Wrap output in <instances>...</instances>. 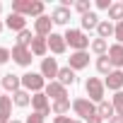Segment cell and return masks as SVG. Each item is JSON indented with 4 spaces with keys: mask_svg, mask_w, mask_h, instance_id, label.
<instances>
[{
    "mask_svg": "<svg viewBox=\"0 0 123 123\" xmlns=\"http://www.w3.org/2000/svg\"><path fill=\"white\" fill-rule=\"evenodd\" d=\"M12 12L22 17H43V3L41 0H12Z\"/></svg>",
    "mask_w": 123,
    "mask_h": 123,
    "instance_id": "6da1fadb",
    "label": "cell"
},
{
    "mask_svg": "<svg viewBox=\"0 0 123 123\" xmlns=\"http://www.w3.org/2000/svg\"><path fill=\"white\" fill-rule=\"evenodd\" d=\"M65 43L70 46V48H75V51H87L92 43H89V39H87V34L82 31V29H68L65 34Z\"/></svg>",
    "mask_w": 123,
    "mask_h": 123,
    "instance_id": "7a4b0ae2",
    "label": "cell"
},
{
    "mask_svg": "<svg viewBox=\"0 0 123 123\" xmlns=\"http://www.w3.org/2000/svg\"><path fill=\"white\" fill-rule=\"evenodd\" d=\"M46 77L41 75V73H24L22 75V87L27 89V92H34V94H39V92H43L46 89Z\"/></svg>",
    "mask_w": 123,
    "mask_h": 123,
    "instance_id": "3957f363",
    "label": "cell"
},
{
    "mask_svg": "<svg viewBox=\"0 0 123 123\" xmlns=\"http://www.w3.org/2000/svg\"><path fill=\"white\" fill-rule=\"evenodd\" d=\"M85 89H87L89 101H94V104H101V101H104V92H106V87H104V82H101L99 77H89V80L85 82Z\"/></svg>",
    "mask_w": 123,
    "mask_h": 123,
    "instance_id": "277c9868",
    "label": "cell"
},
{
    "mask_svg": "<svg viewBox=\"0 0 123 123\" xmlns=\"http://www.w3.org/2000/svg\"><path fill=\"white\" fill-rule=\"evenodd\" d=\"M73 111L87 121L89 116H94V113H97V106H94V101H89L87 97H80V99H75V101H73Z\"/></svg>",
    "mask_w": 123,
    "mask_h": 123,
    "instance_id": "5b68a950",
    "label": "cell"
},
{
    "mask_svg": "<svg viewBox=\"0 0 123 123\" xmlns=\"http://www.w3.org/2000/svg\"><path fill=\"white\" fill-rule=\"evenodd\" d=\"M31 106H34V113H41L43 118L51 113V101H48V97L43 94V92H39V94H31Z\"/></svg>",
    "mask_w": 123,
    "mask_h": 123,
    "instance_id": "8992f818",
    "label": "cell"
},
{
    "mask_svg": "<svg viewBox=\"0 0 123 123\" xmlns=\"http://www.w3.org/2000/svg\"><path fill=\"white\" fill-rule=\"evenodd\" d=\"M51 27H53V19L48 17V15H43V17H39V19H34V34L36 36H41V39H48L53 31H51Z\"/></svg>",
    "mask_w": 123,
    "mask_h": 123,
    "instance_id": "52a82bcc",
    "label": "cell"
},
{
    "mask_svg": "<svg viewBox=\"0 0 123 123\" xmlns=\"http://www.w3.org/2000/svg\"><path fill=\"white\" fill-rule=\"evenodd\" d=\"M43 94L46 97H51L53 101H60V99H68V89L60 85L58 80H53V82H48L46 85V89H43Z\"/></svg>",
    "mask_w": 123,
    "mask_h": 123,
    "instance_id": "ba28073f",
    "label": "cell"
},
{
    "mask_svg": "<svg viewBox=\"0 0 123 123\" xmlns=\"http://www.w3.org/2000/svg\"><path fill=\"white\" fill-rule=\"evenodd\" d=\"M87 65H89V53H87V51H75V53H70V58H68V68L82 70V68H87Z\"/></svg>",
    "mask_w": 123,
    "mask_h": 123,
    "instance_id": "9c48e42d",
    "label": "cell"
},
{
    "mask_svg": "<svg viewBox=\"0 0 123 123\" xmlns=\"http://www.w3.org/2000/svg\"><path fill=\"white\" fill-rule=\"evenodd\" d=\"M31 55H34V53H31L29 48H22V46H15V48H12V60H15L17 65H22V68L31 65V60H34Z\"/></svg>",
    "mask_w": 123,
    "mask_h": 123,
    "instance_id": "30bf717a",
    "label": "cell"
},
{
    "mask_svg": "<svg viewBox=\"0 0 123 123\" xmlns=\"http://www.w3.org/2000/svg\"><path fill=\"white\" fill-rule=\"evenodd\" d=\"M58 63H55V58H43L41 60V75L48 77V82H53V77H58Z\"/></svg>",
    "mask_w": 123,
    "mask_h": 123,
    "instance_id": "8fae6325",
    "label": "cell"
},
{
    "mask_svg": "<svg viewBox=\"0 0 123 123\" xmlns=\"http://www.w3.org/2000/svg\"><path fill=\"white\" fill-rule=\"evenodd\" d=\"M104 87L106 89H113V92H121L123 89V70H113L111 75H106Z\"/></svg>",
    "mask_w": 123,
    "mask_h": 123,
    "instance_id": "7c38bea8",
    "label": "cell"
},
{
    "mask_svg": "<svg viewBox=\"0 0 123 123\" xmlns=\"http://www.w3.org/2000/svg\"><path fill=\"white\" fill-rule=\"evenodd\" d=\"M5 27L19 34V31H24V29H27V19H24L22 15H15V12H10V15H7V19H5Z\"/></svg>",
    "mask_w": 123,
    "mask_h": 123,
    "instance_id": "4fadbf2b",
    "label": "cell"
},
{
    "mask_svg": "<svg viewBox=\"0 0 123 123\" xmlns=\"http://www.w3.org/2000/svg\"><path fill=\"white\" fill-rule=\"evenodd\" d=\"M109 60H111V65L118 70V68H123V46L121 43H113V46H109Z\"/></svg>",
    "mask_w": 123,
    "mask_h": 123,
    "instance_id": "5bb4252c",
    "label": "cell"
},
{
    "mask_svg": "<svg viewBox=\"0 0 123 123\" xmlns=\"http://www.w3.org/2000/svg\"><path fill=\"white\" fill-rule=\"evenodd\" d=\"M46 41H48V51H53V53H58V55H60V53H65V46H68V43H65V36H60V34H51Z\"/></svg>",
    "mask_w": 123,
    "mask_h": 123,
    "instance_id": "9a60e30c",
    "label": "cell"
},
{
    "mask_svg": "<svg viewBox=\"0 0 123 123\" xmlns=\"http://www.w3.org/2000/svg\"><path fill=\"white\" fill-rule=\"evenodd\" d=\"M3 89H7V92H19L22 89V77H17V75H12V73H7L5 77H3Z\"/></svg>",
    "mask_w": 123,
    "mask_h": 123,
    "instance_id": "2e32d148",
    "label": "cell"
},
{
    "mask_svg": "<svg viewBox=\"0 0 123 123\" xmlns=\"http://www.w3.org/2000/svg\"><path fill=\"white\" fill-rule=\"evenodd\" d=\"M51 19H53V24H68V22H70V10L63 7V5H58V7L51 12Z\"/></svg>",
    "mask_w": 123,
    "mask_h": 123,
    "instance_id": "e0dca14e",
    "label": "cell"
},
{
    "mask_svg": "<svg viewBox=\"0 0 123 123\" xmlns=\"http://www.w3.org/2000/svg\"><path fill=\"white\" fill-rule=\"evenodd\" d=\"M29 51L34 53V55H46L48 53V41L46 39H41V36H34V41H31V46H29Z\"/></svg>",
    "mask_w": 123,
    "mask_h": 123,
    "instance_id": "ac0fdd59",
    "label": "cell"
},
{
    "mask_svg": "<svg viewBox=\"0 0 123 123\" xmlns=\"http://www.w3.org/2000/svg\"><path fill=\"white\" fill-rule=\"evenodd\" d=\"M113 31H116V24L113 22H109V19H101L99 22V27H97V34H99V39H109V36H113Z\"/></svg>",
    "mask_w": 123,
    "mask_h": 123,
    "instance_id": "d6986e66",
    "label": "cell"
},
{
    "mask_svg": "<svg viewBox=\"0 0 123 123\" xmlns=\"http://www.w3.org/2000/svg\"><path fill=\"white\" fill-rule=\"evenodd\" d=\"M97 116H101L104 121H111L113 116H116V111H113V104L111 101H101V104H97Z\"/></svg>",
    "mask_w": 123,
    "mask_h": 123,
    "instance_id": "ffe728a7",
    "label": "cell"
},
{
    "mask_svg": "<svg viewBox=\"0 0 123 123\" xmlns=\"http://www.w3.org/2000/svg\"><path fill=\"white\" fill-rule=\"evenodd\" d=\"M75 70L73 68H60L58 70V82L60 85H63V87H68V85H75Z\"/></svg>",
    "mask_w": 123,
    "mask_h": 123,
    "instance_id": "44dd1931",
    "label": "cell"
},
{
    "mask_svg": "<svg viewBox=\"0 0 123 123\" xmlns=\"http://www.w3.org/2000/svg\"><path fill=\"white\" fill-rule=\"evenodd\" d=\"M12 101H15L19 109H24V106H29V104H31V94H29L27 89H19V92H15V94H12Z\"/></svg>",
    "mask_w": 123,
    "mask_h": 123,
    "instance_id": "7402d4cb",
    "label": "cell"
},
{
    "mask_svg": "<svg viewBox=\"0 0 123 123\" xmlns=\"http://www.w3.org/2000/svg\"><path fill=\"white\" fill-rule=\"evenodd\" d=\"M97 70H99L101 75H111V73H113V65H111L109 55H99V58H97Z\"/></svg>",
    "mask_w": 123,
    "mask_h": 123,
    "instance_id": "603a6c76",
    "label": "cell"
},
{
    "mask_svg": "<svg viewBox=\"0 0 123 123\" xmlns=\"http://www.w3.org/2000/svg\"><path fill=\"white\" fill-rule=\"evenodd\" d=\"M111 19H113L116 24L123 22V3H113V5L109 7V22H111Z\"/></svg>",
    "mask_w": 123,
    "mask_h": 123,
    "instance_id": "cb8c5ba5",
    "label": "cell"
},
{
    "mask_svg": "<svg viewBox=\"0 0 123 123\" xmlns=\"http://www.w3.org/2000/svg\"><path fill=\"white\" fill-rule=\"evenodd\" d=\"M99 17L94 15V12H87V15H82V29H97L99 27Z\"/></svg>",
    "mask_w": 123,
    "mask_h": 123,
    "instance_id": "d4e9b609",
    "label": "cell"
},
{
    "mask_svg": "<svg viewBox=\"0 0 123 123\" xmlns=\"http://www.w3.org/2000/svg\"><path fill=\"white\" fill-rule=\"evenodd\" d=\"M70 111V99H60V101H53V113L55 116H65Z\"/></svg>",
    "mask_w": 123,
    "mask_h": 123,
    "instance_id": "484cf974",
    "label": "cell"
},
{
    "mask_svg": "<svg viewBox=\"0 0 123 123\" xmlns=\"http://www.w3.org/2000/svg\"><path fill=\"white\" fill-rule=\"evenodd\" d=\"M31 41H34V36H31V31H29V29H24V31H19V34H17V46L29 48V46H31Z\"/></svg>",
    "mask_w": 123,
    "mask_h": 123,
    "instance_id": "4316f807",
    "label": "cell"
},
{
    "mask_svg": "<svg viewBox=\"0 0 123 123\" xmlns=\"http://www.w3.org/2000/svg\"><path fill=\"white\" fill-rule=\"evenodd\" d=\"M89 48H92V51H94L97 55H106V51H109V43H106L104 39H94Z\"/></svg>",
    "mask_w": 123,
    "mask_h": 123,
    "instance_id": "83f0119b",
    "label": "cell"
},
{
    "mask_svg": "<svg viewBox=\"0 0 123 123\" xmlns=\"http://www.w3.org/2000/svg\"><path fill=\"white\" fill-rule=\"evenodd\" d=\"M10 111H12V97H5V94H0V113L10 118Z\"/></svg>",
    "mask_w": 123,
    "mask_h": 123,
    "instance_id": "f1b7e54d",
    "label": "cell"
},
{
    "mask_svg": "<svg viewBox=\"0 0 123 123\" xmlns=\"http://www.w3.org/2000/svg\"><path fill=\"white\" fill-rule=\"evenodd\" d=\"M111 104H113V111H116V116H123V92H116Z\"/></svg>",
    "mask_w": 123,
    "mask_h": 123,
    "instance_id": "f546056e",
    "label": "cell"
},
{
    "mask_svg": "<svg viewBox=\"0 0 123 123\" xmlns=\"http://www.w3.org/2000/svg\"><path fill=\"white\" fill-rule=\"evenodd\" d=\"M89 7H92V3H89V0H77V3H75V10H77L80 15H87V12H92Z\"/></svg>",
    "mask_w": 123,
    "mask_h": 123,
    "instance_id": "4dcf8cb0",
    "label": "cell"
},
{
    "mask_svg": "<svg viewBox=\"0 0 123 123\" xmlns=\"http://www.w3.org/2000/svg\"><path fill=\"white\" fill-rule=\"evenodd\" d=\"M10 58H12V51H10V48H5V46H0V65L7 63Z\"/></svg>",
    "mask_w": 123,
    "mask_h": 123,
    "instance_id": "1f68e13d",
    "label": "cell"
},
{
    "mask_svg": "<svg viewBox=\"0 0 123 123\" xmlns=\"http://www.w3.org/2000/svg\"><path fill=\"white\" fill-rule=\"evenodd\" d=\"M113 36H116V39H118V43L123 46V22H118V24H116V31H113Z\"/></svg>",
    "mask_w": 123,
    "mask_h": 123,
    "instance_id": "d6a6232c",
    "label": "cell"
},
{
    "mask_svg": "<svg viewBox=\"0 0 123 123\" xmlns=\"http://www.w3.org/2000/svg\"><path fill=\"white\" fill-rule=\"evenodd\" d=\"M94 5H97L99 10H109V7H111L113 3H111V0H97V3H94Z\"/></svg>",
    "mask_w": 123,
    "mask_h": 123,
    "instance_id": "836d02e7",
    "label": "cell"
},
{
    "mask_svg": "<svg viewBox=\"0 0 123 123\" xmlns=\"http://www.w3.org/2000/svg\"><path fill=\"white\" fill-rule=\"evenodd\" d=\"M27 123H43V116H41V113H31V116L27 118Z\"/></svg>",
    "mask_w": 123,
    "mask_h": 123,
    "instance_id": "e575fe53",
    "label": "cell"
},
{
    "mask_svg": "<svg viewBox=\"0 0 123 123\" xmlns=\"http://www.w3.org/2000/svg\"><path fill=\"white\" fill-rule=\"evenodd\" d=\"M53 123H73V121H70V116H55Z\"/></svg>",
    "mask_w": 123,
    "mask_h": 123,
    "instance_id": "d590c367",
    "label": "cell"
},
{
    "mask_svg": "<svg viewBox=\"0 0 123 123\" xmlns=\"http://www.w3.org/2000/svg\"><path fill=\"white\" fill-rule=\"evenodd\" d=\"M87 123H104V118L94 113V116H89V118H87Z\"/></svg>",
    "mask_w": 123,
    "mask_h": 123,
    "instance_id": "8d00e7d4",
    "label": "cell"
},
{
    "mask_svg": "<svg viewBox=\"0 0 123 123\" xmlns=\"http://www.w3.org/2000/svg\"><path fill=\"white\" fill-rule=\"evenodd\" d=\"M109 123H123V116H113V118H111Z\"/></svg>",
    "mask_w": 123,
    "mask_h": 123,
    "instance_id": "74e56055",
    "label": "cell"
},
{
    "mask_svg": "<svg viewBox=\"0 0 123 123\" xmlns=\"http://www.w3.org/2000/svg\"><path fill=\"white\" fill-rule=\"evenodd\" d=\"M10 123H22V121H17V118H12V121H10Z\"/></svg>",
    "mask_w": 123,
    "mask_h": 123,
    "instance_id": "f35d334b",
    "label": "cell"
},
{
    "mask_svg": "<svg viewBox=\"0 0 123 123\" xmlns=\"http://www.w3.org/2000/svg\"><path fill=\"white\" fill-rule=\"evenodd\" d=\"M3 27H5V24H3V22H0V31H3Z\"/></svg>",
    "mask_w": 123,
    "mask_h": 123,
    "instance_id": "ab89813d",
    "label": "cell"
},
{
    "mask_svg": "<svg viewBox=\"0 0 123 123\" xmlns=\"http://www.w3.org/2000/svg\"><path fill=\"white\" fill-rule=\"evenodd\" d=\"M73 123H82V121H73Z\"/></svg>",
    "mask_w": 123,
    "mask_h": 123,
    "instance_id": "60d3db41",
    "label": "cell"
},
{
    "mask_svg": "<svg viewBox=\"0 0 123 123\" xmlns=\"http://www.w3.org/2000/svg\"><path fill=\"white\" fill-rule=\"evenodd\" d=\"M0 12H3V5H0Z\"/></svg>",
    "mask_w": 123,
    "mask_h": 123,
    "instance_id": "b9f144b4",
    "label": "cell"
}]
</instances>
